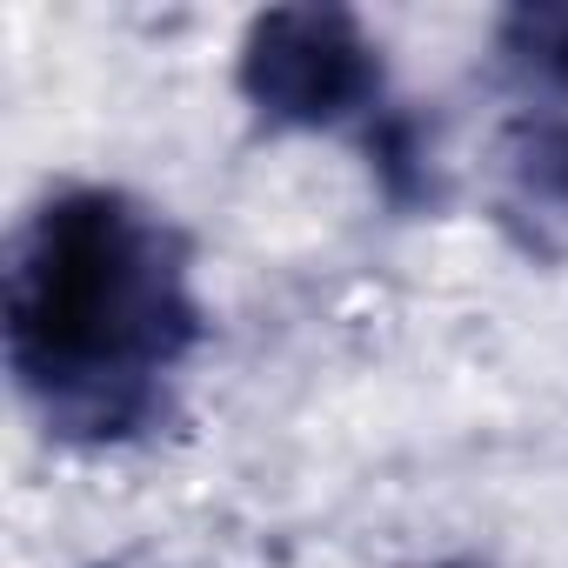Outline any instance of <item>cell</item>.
<instances>
[{"instance_id":"3957f363","label":"cell","mask_w":568,"mask_h":568,"mask_svg":"<svg viewBox=\"0 0 568 568\" xmlns=\"http://www.w3.org/2000/svg\"><path fill=\"white\" fill-rule=\"evenodd\" d=\"M488 81L501 101V168L521 201L568 221V0H521L495 21Z\"/></svg>"},{"instance_id":"277c9868","label":"cell","mask_w":568,"mask_h":568,"mask_svg":"<svg viewBox=\"0 0 568 568\" xmlns=\"http://www.w3.org/2000/svg\"><path fill=\"white\" fill-rule=\"evenodd\" d=\"M428 568H475V561H428Z\"/></svg>"},{"instance_id":"7a4b0ae2","label":"cell","mask_w":568,"mask_h":568,"mask_svg":"<svg viewBox=\"0 0 568 568\" xmlns=\"http://www.w3.org/2000/svg\"><path fill=\"white\" fill-rule=\"evenodd\" d=\"M234 94L267 134H362V148L395 114L375 28L335 0L254 14L234 48Z\"/></svg>"},{"instance_id":"6da1fadb","label":"cell","mask_w":568,"mask_h":568,"mask_svg":"<svg viewBox=\"0 0 568 568\" xmlns=\"http://www.w3.org/2000/svg\"><path fill=\"white\" fill-rule=\"evenodd\" d=\"M207 342L194 241L114 181L48 187L0 274V355L21 408L61 448H134L174 422Z\"/></svg>"}]
</instances>
